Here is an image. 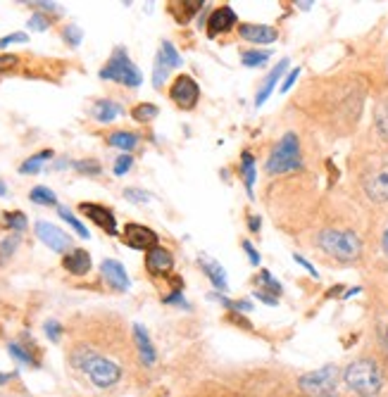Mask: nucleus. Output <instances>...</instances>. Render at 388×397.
<instances>
[{
    "label": "nucleus",
    "mask_w": 388,
    "mask_h": 397,
    "mask_svg": "<svg viewBox=\"0 0 388 397\" xmlns=\"http://www.w3.org/2000/svg\"><path fill=\"white\" fill-rule=\"evenodd\" d=\"M341 378H343L345 388L357 397H376L384 388V376L372 357H360V359L350 361L341 373Z\"/></svg>",
    "instance_id": "1"
},
{
    "label": "nucleus",
    "mask_w": 388,
    "mask_h": 397,
    "mask_svg": "<svg viewBox=\"0 0 388 397\" xmlns=\"http://www.w3.org/2000/svg\"><path fill=\"white\" fill-rule=\"evenodd\" d=\"M317 247L338 262H355L362 255V240L355 231L343 228H324L317 235Z\"/></svg>",
    "instance_id": "2"
},
{
    "label": "nucleus",
    "mask_w": 388,
    "mask_h": 397,
    "mask_svg": "<svg viewBox=\"0 0 388 397\" xmlns=\"http://www.w3.org/2000/svg\"><path fill=\"white\" fill-rule=\"evenodd\" d=\"M303 169V153H300V138L298 134L288 131L281 136V141L274 146V150L267 157V174L279 176L288 174V171H300Z\"/></svg>",
    "instance_id": "3"
},
{
    "label": "nucleus",
    "mask_w": 388,
    "mask_h": 397,
    "mask_svg": "<svg viewBox=\"0 0 388 397\" xmlns=\"http://www.w3.org/2000/svg\"><path fill=\"white\" fill-rule=\"evenodd\" d=\"M98 77H100L103 81H117L121 86H129V88H138L141 81H143L141 69L131 62V57H129V53H126L124 48L114 50L112 57H110L107 65L100 69V74H98Z\"/></svg>",
    "instance_id": "4"
},
{
    "label": "nucleus",
    "mask_w": 388,
    "mask_h": 397,
    "mask_svg": "<svg viewBox=\"0 0 388 397\" xmlns=\"http://www.w3.org/2000/svg\"><path fill=\"white\" fill-rule=\"evenodd\" d=\"M341 381V371L338 366L327 364L317 371H308L298 378V385L308 397H329L336 395V385Z\"/></svg>",
    "instance_id": "5"
},
{
    "label": "nucleus",
    "mask_w": 388,
    "mask_h": 397,
    "mask_svg": "<svg viewBox=\"0 0 388 397\" xmlns=\"http://www.w3.org/2000/svg\"><path fill=\"white\" fill-rule=\"evenodd\" d=\"M170 100L174 102L177 107H181V110H193L200 100L198 81H195L193 77H188V74L177 77L170 86Z\"/></svg>",
    "instance_id": "6"
},
{
    "label": "nucleus",
    "mask_w": 388,
    "mask_h": 397,
    "mask_svg": "<svg viewBox=\"0 0 388 397\" xmlns=\"http://www.w3.org/2000/svg\"><path fill=\"white\" fill-rule=\"evenodd\" d=\"M84 371H86V376L91 378V383L98 385V388H112V385L119 383V378H121L119 366L100 355H94V359L86 364Z\"/></svg>",
    "instance_id": "7"
},
{
    "label": "nucleus",
    "mask_w": 388,
    "mask_h": 397,
    "mask_svg": "<svg viewBox=\"0 0 388 397\" xmlns=\"http://www.w3.org/2000/svg\"><path fill=\"white\" fill-rule=\"evenodd\" d=\"M364 193L376 203H388V162L374 166L372 171L362 176Z\"/></svg>",
    "instance_id": "8"
},
{
    "label": "nucleus",
    "mask_w": 388,
    "mask_h": 397,
    "mask_svg": "<svg viewBox=\"0 0 388 397\" xmlns=\"http://www.w3.org/2000/svg\"><path fill=\"white\" fill-rule=\"evenodd\" d=\"M36 235L40 243H45L53 252H60V255H67L69 247H72V238L62 231V228H57L55 224L50 221H36Z\"/></svg>",
    "instance_id": "9"
},
{
    "label": "nucleus",
    "mask_w": 388,
    "mask_h": 397,
    "mask_svg": "<svg viewBox=\"0 0 388 397\" xmlns=\"http://www.w3.org/2000/svg\"><path fill=\"white\" fill-rule=\"evenodd\" d=\"M121 240H124L129 247H134V250L148 252V250H153V247H158V233H155L153 228L143 226V224H126Z\"/></svg>",
    "instance_id": "10"
},
{
    "label": "nucleus",
    "mask_w": 388,
    "mask_h": 397,
    "mask_svg": "<svg viewBox=\"0 0 388 397\" xmlns=\"http://www.w3.org/2000/svg\"><path fill=\"white\" fill-rule=\"evenodd\" d=\"M79 212L84 217H89L91 221L98 224L107 235H117V219H114L112 210L105 205H98V203H81Z\"/></svg>",
    "instance_id": "11"
},
{
    "label": "nucleus",
    "mask_w": 388,
    "mask_h": 397,
    "mask_svg": "<svg viewBox=\"0 0 388 397\" xmlns=\"http://www.w3.org/2000/svg\"><path fill=\"white\" fill-rule=\"evenodd\" d=\"M172 269H174V257L167 247H153V250L146 252V272L150 276H172Z\"/></svg>",
    "instance_id": "12"
},
{
    "label": "nucleus",
    "mask_w": 388,
    "mask_h": 397,
    "mask_svg": "<svg viewBox=\"0 0 388 397\" xmlns=\"http://www.w3.org/2000/svg\"><path fill=\"white\" fill-rule=\"evenodd\" d=\"M236 24H239V17H236L234 8H229V5H222V8L214 10V13L210 15V20H207V36L217 38L219 33L231 31V29H234Z\"/></svg>",
    "instance_id": "13"
},
{
    "label": "nucleus",
    "mask_w": 388,
    "mask_h": 397,
    "mask_svg": "<svg viewBox=\"0 0 388 397\" xmlns=\"http://www.w3.org/2000/svg\"><path fill=\"white\" fill-rule=\"evenodd\" d=\"M100 272H103V279L107 281V286L112 288V290H117V293L129 290L131 281H129V276H126V269H124V264H121V262H117V260H103Z\"/></svg>",
    "instance_id": "14"
},
{
    "label": "nucleus",
    "mask_w": 388,
    "mask_h": 397,
    "mask_svg": "<svg viewBox=\"0 0 388 397\" xmlns=\"http://www.w3.org/2000/svg\"><path fill=\"white\" fill-rule=\"evenodd\" d=\"M239 33L243 41L248 43H274L276 38H279V31L276 29H271L267 24H239Z\"/></svg>",
    "instance_id": "15"
},
{
    "label": "nucleus",
    "mask_w": 388,
    "mask_h": 397,
    "mask_svg": "<svg viewBox=\"0 0 388 397\" xmlns=\"http://www.w3.org/2000/svg\"><path fill=\"white\" fill-rule=\"evenodd\" d=\"M62 267H65V272L74 274V276H86L91 272V255L86 250H77L67 252L65 257H62Z\"/></svg>",
    "instance_id": "16"
},
{
    "label": "nucleus",
    "mask_w": 388,
    "mask_h": 397,
    "mask_svg": "<svg viewBox=\"0 0 388 397\" xmlns=\"http://www.w3.org/2000/svg\"><path fill=\"white\" fill-rule=\"evenodd\" d=\"M288 69V60H281L279 65H276L271 72L264 77V81L262 86H260V91H258V95H255V107H262L264 102H267V98L271 95V91H274V86L279 84V79L283 77V72Z\"/></svg>",
    "instance_id": "17"
},
{
    "label": "nucleus",
    "mask_w": 388,
    "mask_h": 397,
    "mask_svg": "<svg viewBox=\"0 0 388 397\" xmlns=\"http://www.w3.org/2000/svg\"><path fill=\"white\" fill-rule=\"evenodd\" d=\"M198 264L202 269V274L207 276V279L212 281V286L217 288V290H229V281H227V274H224V267L219 262L210 260V257H198Z\"/></svg>",
    "instance_id": "18"
},
{
    "label": "nucleus",
    "mask_w": 388,
    "mask_h": 397,
    "mask_svg": "<svg viewBox=\"0 0 388 397\" xmlns=\"http://www.w3.org/2000/svg\"><path fill=\"white\" fill-rule=\"evenodd\" d=\"M134 341H136V348H138V355H141L143 364L153 366L155 359H158V355H155V348H153V341H150L148 331L143 329L141 324L134 326Z\"/></svg>",
    "instance_id": "19"
},
{
    "label": "nucleus",
    "mask_w": 388,
    "mask_h": 397,
    "mask_svg": "<svg viewBox=\"0 0 388 397\" xmlns=\"http://www.w3.org/2000/svg\"><path fill=\"white\" fill-rule=\"evenodd\" d=\"M202 5H205L202 0H184V3H172L170 13L174 15V20L179 22V24H186V22L198 13Z\"/></svg>",
    "instance_id": "20"
},
{
    "label": "nucleus",
    "mask_w": 388,
    "mask_h": 397,
    "mask_svg": "<svg viewBox=\"0 0 388 397\" xmlns=\"http://www.w3.org/2000/svg\"><path fill=\"white\" fill-rule=\"evenodd\" d=\"M121 112H124V110H121V105H117L114 100H98L96 105H94L96 119H98V122H103V124H107V122H112V119H117Z\"/></svg>",
    "instance_id": "21"
},
{
    "label": "nucleus",
    "mask_w": 388,
    "mask_h": 397,
    "mask_svg": "<svg viewBox=\"0 0 388 397\" xmlns=\"http://www.w3.org/2000/svg\"><path fill=\"white\" fill-rule=\"evenodd\" d=\"M107 146L119 148L124 153H131L138 146V136L131 134V131H114V134L107 136Z\"/></svg>",
    "instance_id": "22"
},
{
    "label": "nucleus",
    "mask_w": 388,
    "mask_h": 397,
    "mask_svg": "<svg viewBox=\"0 0 388 397\" xmlns=\"http://www.w3.org/2000/svg\"><path fill=\"white\" fill-rule=\"evenodd\" d=\"M258 290H262V293H267V295L271 297H276L279 300L281 297V293H283V286L279 283V281L271 276L267 269H260V274H258Z\"/></svg>",
    "instance_id": "23"
},
{
    "label": "nucleus",
    "mask_w": 388,
    "mask_h": 397,
    "mask_svg": "<svg viewBox=\"0 0 388 397\" xmlns=\"http://www.w3.org/2000/svg\"><path fill=\"white\" fill-rule=\"evenodd\" d=\"M241 174H243V183H246V188H248V195L251 198H255V157L251 153H243L241 155Z\"/></svg>",
    "instance_id": "24"
},
{
    "label": "nucleus",
    "mask_w": 388,
    "mask_h": 397,
    "mask_svg": "<svg viewBox=\"0 0 388 397\" xmlns=\"http://www.w3.org/2000/svg\"><path fill=\"white\" fill-rule=\"evenodd\" d=\"M269 57H271V50H260V48L243 50V53H241V65L248 67V69L264 67V65H267Z\"/></svg>",
    "instance_id": "25"
},
{
    "label": "nucleus",
    "mask_w": 388,
    "mask_h": 397,
    "mask_svg": "<svg viewBox=\"0 0 388 397\" xmlns=\"http://www.w3.org/2000/svg\"><path fill=\"white\" fill-rule=\"evenodd\" d=\"M158 105H153V102H141V105H136L134 110H131V119H136V122L146 124V122H153V119H158Z\"/></svg>",
    "instance_id": "26"
},
{
    "label": "nucleus",
    "mask_w": 388,
    "mask_h": 397,
    "mask_svg": "<svg viewBox=\"0 0 388 397\" xmlns=\"http://www.w3.org/2000/svg\"><path fill=\"white\" fill-rule=\"evenodd\" d=\"M10 355L15 357L20 364H27V366H33V369H38V359L31 355V348H22L20 343H10Z\"/></svg>",
    "instance_id": "27"
},
{
    "label": "nucleus",
    "mask_w": 388,
    "mask_h": 397,
    "mask_svg": "<svg viewBox=\"0 0 388 397\" xmlns=\"http://www.w3.org/2000/svg\"><path fill=\"white\" fill-rule=\"evenodd\" d=\"M29 200H31V203H36V205H45V207L57 205V195L50 191V188H45V186H33L31 193H29Z\"/></svg>",
    "instance_id": "28"
},
{
    "label": "nucleus",
    "mask_w": 388,
    "mask_h": 397,
    "mask_svg": "<svg viewBox=\"0 0 388 397\" xmlns=\"http://www.w3.org/2000/svg\"><path fill=\"white\" fill-rule=\"evenodd\" d=\"M48 159H53V150H43L38 155H33V157H29L24 164L20 166L22 174H36V171L40 169V164L48 162Z\"/></svg>",
    "instance_id": "29"
},
{
    "label": "nucleus",
    "mask_w": 388,
    "mask_h": 397,
    "mask_svg": "<svg viewBox=\"0 0 388 397\" xmlns=\"http://www.w3.org/2000/svg\"><path fill=\"white\" fill-rule=\"evenodd\" d=\"M160 55H162V60H165V65L167 67H181V55L177 53V48L174 45H172L170 41H162V45H160Z\"/></svg>",
    "instance_id": "30"
},
{
    "label": "nucleus",
    "mask_w": 388,
    "mask_h": 397,
    "mask_svg": "<svg viewBox=\"0 0 388 397\" xmlns=\"http://www.w3.org/2000/svg\"><path fill=\"white\" fill-rule=\"evenodd\" d=\"M374 122H376V129H379V134L388 141V100H381L379 105H376Z\"/></svg>",
    "instance_id": "31"
},
{
    "label": "nucleus",
    "mask_w": 388,
    "mask_h": 397,
    "mask_svg": "<svg viewBox=\"0 0 388 397\" xmlns=\"http://www.w3.org/2000/svg\"><path fill=\"white\" fill-rule=\"evenodd\" d=\"M57 215H60L62 219H65V221L69 224V226H72L74 231H77V233L81 235V238H89V235H91V233H89V228H86L84 224H81V221L77 219V217H74L72 212L67 210V207H57Z\"/></svg>",
    "instance_id": "32"
},
{
    "label": "nucleus",
    "mask_w": 388,
    "mask_h": 397,
    "mask_svg": "<svg viewBox=\"0 0 388 397\" xmlns=\"http://www.w3.org/2000/svg\"><path fill=\"white\" fill-rule=\"evenodd\" d=\"M5 224H8V228H13L15 233H22L27 231V215L24 212H5Z\"/></svg>",
    "instance_id": "33"
},
{
    "label": "nucleus",
    "mask_w": 388,
    "mask_h": 397,
    "mask_svg": "<svg viewBox=\"0 0 388 397\" xmlns=\"http://www.w3.org/2000/svg\"><path fill=\"white\" fill-rule=\"evenodd\" d=\"M167 74H170V67L165 65V60H162V55L158 53V57H155V65H153V86L155 88H162V84H165Z\"/></svg>",
    "instance_id": "34"
},
{
    "label": "nucleus",
    "mask_w": 388,
    "mask_h": 397,
    "mask_svg": "<svg viewBox=\"0 0 388 397\" xmlns=\"http://www.w3.org/2000/svg\"><path fill=\"white\" fill-rule=\"evenodd\" d=\"M17 245H20V233L8 235V238L0 243V262L10 260V257H13V252L17 250Z\"/></svg>",
    "instance_id": "35"
},
{
    "label": "nucleus",
    "mask_w": 388,
    "mask_h": 397,
    "mask_svg": "<svg viewBox=\"0 0 388 397\" xmlns=\"http://www.w3.org/2000/svg\"><path fill=\"white\" fill-rule=\"evenodd\" d=\"M72 166L81 174H91V176H98L100 174V164L96 159H79V162H72Z\"/></svg>",
    "instance_id": "36"
},
{
    "label": "nucleus",
    "mask_w": 388,
    "mask_h": 397,
    "mask_svg": "<svg viewBox=\"0 0 388 397\" xmlns=\"http://www.w3.org/2000/svg\"><path fill=\"white\" fill-rule=\"evenodd\" d=\"M131 164H134V157H131L129 153H124V155H119L117 159H114V166H112V171H114V176H124L126 171L131 169Z\"/></svg>",
    "instance_id": "37"
},
{
    "label": "nucleus",
    "mask_w": 388,
    "mask_h": 397,
    "mask_svg": "<svg viewBox=\"0 0 388 397\" xmlns=\"http://www.w3.org/2000/svg\"><path fill=\"white\" fill-rule=\"evenodd\" d=\"M62 38H65L69 45H79L81 38H84V33H81V29L77 24H67L65 31H62Z\"/></svg>",
    "instance_id": "38"
},
{
    "label": "nucleus",
    "mask_w": 388,
    "mask_h": 397,
    "mask_svg": "<svg viewBox=\"0 0 388 397\" xmlns=\"http://www.w3.org/2000/svg\"><path fill=\"white\" fill-rule=\"evenodd\" d=\"M48 26H50V20L43 13L31 15V20H29V29H31V31H45Z\"/></svg>",
    "instance_id": "39"
},
{
    "label": "nucleus",
    "mask_w": 388,
    "mask_h": 397,
    "mask_svg": "<svg viewBox=\"0 0 388 397\" xmlns=\"http://www.w3.org/2000/svg\"><path fill=\"white\" fill-rule=\"evenodd\" d=\"M124 198L131 200V203H148V200H150V193L138 191V188H126V191H124Z\"/></svg>",
    "instance_id": "40"
},
{
    "label": "nucleus",
    "mask_w": 388,
    "mask_h": 397,
    "mask_svg": "<svg viewBox=\"0 0 388 397\" xmlns=\"http://www.w3.org/2000/svg\"><path fill=\"white\" fill-rule=\"evenodd\" d=\"M45 336H48L53 343H57V341H60V336H62V326L57 324V321H53V319L45 321Z\"/></svg>",
    "instance_id": "41"
},
{
    "label": "nucleus",
    "mask_w": 388,
    "mask_h": 397,
    "mask_svg": "<svg viewBox=\"0 0 388 397\" xmlns=\"http://www.w3.org/2000/svg\"><path fill=\"white\" fill-rule=\"evenodd\" d=\"M10 43H27V33L17 31V33H10V36H3L0 38V50L8 48Z\"/></svg>",
    "instance_id": "42"
},
{
    "label": "nucleus",
    "mask_w": 388,
    "mask_h": 397,
    "mask_svg": "<svg viewBox=\"0 0 388 397\" xmlns=\"http://www.w3.org/2000/svg\"><path fill=\"white\" fill-rule=\"evenodd\" d=\"M241 245H243V250L248 252V260H251L253 267H258V264H260V255H258V250H255V247H253L251 240H243Z\"/></svg>",
    "instance_id": "43"
},
{
    "label": "nucleus",
    "mask_w": 388,
    "mask_h": 397,
    "mask_svg": "<svg viewBox=\"0 0 388 397\" xmlns=\"http://www.w3.org/2000/svg\"><path fill=\"white\" fill-rule=\"evenodd\" d=\"M300 77V67H295V69H291V74H288L286 77V81L281 84V93H286V91H291V86L295 84V79Z\"/></svg>",
    "instance_id": "44"
},
{
    "label": "nucleus",
    "mask_w": 388,
    "mask_h": 397,
    "mask_svg": "<svg viewBox=\"0 0 388 397\" xmlns=\"http://www.w3.org/2000/svg\"><path fill=\"white\" fill-rule=\"evenodd\" d=\"M293 260H295V262H298V264H300V267H305V272H308L310 276H315V279H320V274H317V269H315V267H312V264H310L308 260H305V257H303V255H293Z\"/></svg>",
    "instance_id": "45"
},
{
    "label": "nucleus",
    "mask_w": 388,
    "mask_h": 397,
    "mask_svg": "<svg viewBox=\"0 0 388 397\" xmlns=\"http://www.w3.org/2000/svg\"><path fill=\"white\" fill-rule=\"evenodd\" d=\"M17 65V57L15 55H0V74L8 72V69H13Z\"/></svg>",
    "instance_id": "46"
},
{
    "label": "nucleus",
    "mask_w": 388,
    "mask_h": 397,
    "mask_svg": "<svg viewBox=\"0 0 388 397\" xmlns=\"http://www.w3.org/2000/svg\"><path fill=\"white\" fill-rule=\"evenodd\" d=\"M255 297H258L260 302H264V304H271V307H274V304H279L276 297H271V295H267V293H262V290H255Z\"/></svg>",
    "instance_id": "47"
},
{
    "label": "nucleus",
    "mask_w": 388,
    "mask_h": 397,
    "mask_svg": "<svg viewBox=\"0 0 388 397\" xmlns=\"http://www.w3.org/2000/svg\"><path fill=\"white\" fill-rule=\"evenodd\" d=\"M248 226H251L253 233H258L260 226H262V219H260V215H251V217H248Z\"/></svg>",
    "instance_id": "48"
},
{
    "label": "nucleus",
    "mask_w": 388,
    "mask_h": 397,
    "mask_svg": "<svg viewBox=\"0 0 388 397\" xmlns=\"http://www.w3.org/2000/svg\"><path fill=\"white\" fill-rule=\"evenodd\" d=\"M33 8H40L43 13H57V3H29Z\"/></svg>",
    "instance_id": "49"
},
{
    "label": "nucleus",
    "mask_w": 388,
    "mask_h": 397,
    "mask_svg": "<svg viewBox=\"0 0 388 397\" xmlns=\"http://www.w3.org/2000/svg\"><path fill=\"white\" fill-rule=\"evenodd\" d=\"M381 245H384V250H386V255H388V228L384 231V238H381Z\"/></svg>",
    "instance_id": "50"
},
{
    "label": "nucleus",
    "mask_w": 388,
    "mask_h": 397,
    "mask_svg": "<svg viewBox=\"0 0 388 397\" xmlns=\"http://www.w3.org/2000/svg\"><path fill=\"white\" fill-rule=\"evenodd\" d=\"M10 378H13V373H0V385H3V383H8Z\"/></svg>",
    "instance_id": "51"
},
{
    "label": "nucleus",
    "mask_w": 388,
    "mask_h": 397,
    "mask_svg": "<svg viewBox=\"0 0 388 397\" xmlns=\"http://www.w3.org/2000/svg\"><path fill=\"white\" fill-rule=\"evenodd\" d=\"M362 290V288H350V290L348 293H345V295L343 297H350V295H357V293H360Z\"/></svg>",
    "instance_id": "52"
},
{
    "label": "nucleus",
    "mask_w": 388,
    "mask_h": 397,
    "mask_svg": "<svg viewBox=\"0 0 388 397\" xmlns=\"http://www.w3.org/2000/svg\"><path fill=\"white\" fill-rule=\"evenodd\" d=\"M5 193H8V188H5V183L0 181V195H5Z\"/></svg>",
    "instance_id": "53"
},
{
    "label": "nucleus",
    "mask_w": 388,
    "mask_h": 397,
    "mask_svg": "<svg viewBox=\"0 0 388 397\" xmlns=\"http://www.w3.org/2000/svg\"><path fill=\"white\" fill-rule=\"evenodd\" d=\"M329 397H338V395H329Z\"/></svg>",
    "instance_id": "54"
}]
</instances>
